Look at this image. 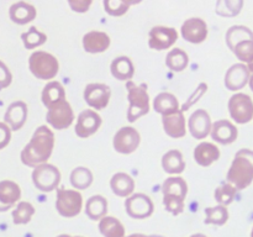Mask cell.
Instances as JSON below:
<instances>
[{"label": "cell", "mask_w": 253, "mask_h": 237, "mask_svg": "<svg viewBox=\"0 0 253 237\" xmlns=\"http://www.w3.org/2000/svg\"><path fill=\"white\" fill-rule=\"evenodd\" d=\"M54 147V135L47 126L36 128L30 142L21 151V162L27 167L44 164L51 157Z\"/></svg>", "instance_id": "cell-1"}, {"label": "cell", "mask_w": 253, "mask_h": 237, "mask_svg": "<svg viewBox=\"0 0 253 237\" xmlns=\"http://www.w3.org/2000/svg\"><path fill=\"white\" fill-rule=\"evenodd\" d=\"M227 180L237 190H244L253 182V151L240 150L227 172Z\"/></svg>", "instance_id": "cell-2"}, {"label": "cell", "mask_w": 253, "mask_h": 237, "mask_svg": "<svg viewBox=\"0 0 253 237\" xmlns=\"http://www.w3.org/2000/svg\"><path fill=\"white\" fill-rule=\"evenodd\" d=\"M163 204L166 210L173 215H180L184 211V200L188 194V185L183 178L169 177L163 182Z\"/></svg>", "instance_id": "cell-3"}, {"label": "cell", "mask_w": 253, "mask_h": 237, "mask_svg": "<svg viewBox=\"0 0 253 237\" xmlns=\"http://www.w3.org/2000/svg\"><path fill=\"white\" fill-rule=\"evenodd\" d=\"M127 89V99L130 106L127 110V120L135 122L141 116L146 115L150 111V96L147 93V85L141 84L137 85L132 80L126 83Z\"/></svg>", "instance_id": "cell-4"}, {"label": "cell", "mask_w": 253, "mask_h": 237, "mask_svg": "<svg viewBox=\"0 0 253 237\" xmlns=\"http://www.w3.org/2000/svg\"><path fill=\"white\" fill-rule=\"evenodd\" d=\"M29 67L31 73L42 80L53 79L59 71L58 59L44 51L34 52L29 58Z\"/></svg>", "instance_id": "cell-5"}, {"label": "cell", "mask_w": 253, "mask_h": 237, "mask_svg": "<svg viewBox=\"0 0 253 237\" xmlns=\"http://www.w3.org/2000/svg\"><path fill=\"white\" fill-rule=\"evenodd\" d=\"M82 206H83V197L78 190L64 189V188L57 189L56 209L59 215L63 217H74L82 211Z\"/></svg>", "instance_id": "cell-6"}, {"label": "cell", "mask_w": 253, "mask_h": 237, "mask_svg": "<svg viewBox=\"0 0 253 237\" xmlns=\"http://www.w3.org/2000/svg\"><path fill=\"white\" fill-rule=\"evenodd\" d=\"M32 182L35 187L41 192H52L54 189H58V185L61 183V172L58 168L48 163L37 165L32 172Z\"/></svg>", "instance_id": "cell-7"}, {"label": "cell", "mask_w": 253, "mask_h": 237, "mask_svg": "<svg viewBox=\"0 0 253 237\" xmlns=\"http://www.w3.org/2000/svg\"><path fill=\"white\" fill-rule=\"evenodd\" d=\"M47 109H48L46 114L47 122L56 130H64L73 123V110H72L71 104L66 99L58 101V103H54L53 105Z\"/></svg>", "instance_id": "cell-8"}, {"label": "cell", "mask_w": 253, "mask_h": 237, "mask_svg": "<svg viewBox=\"0 0 253 237\" xmlns=\"http://www.w3.org/2000/svg\"><path fill=\"white\" fill-rule=\"evenodd\" d=\"M229 111L237 123H247L253 118V101L251 96L244 93L232 95L229 100Z\"/></svg>", "instance_id": "cell-9"}, {"label": "cell", "mask_w": 253, "mask_h": 237, "mask_svg": "<svg viewBox=\"0 0 253 237\" xmlns=\"http://www.w3.org/2000/svg\"><path fill=\"white\" fill-rule=\"evenodd\" d=\"M126 212L132 219H147L153 214V201L148 195L137 193L131 197H128L125 201Z\"/></svg>", "instance_id": "cell-10"}, {"label": "cell", "mask_w": 253, "mask_h": 237, "mask_svg": "<svg viewBox=\"0 0 253 237\" xmlns=\"http://www.w3.org/2000/svg\"><path fill=\"white\" fill-rule=\"evenodd\" d=\"M140 133L136 128L131 126H125L121 127L114 136V148L116 152L123 153V155H130L135 152L140 146Z\"/></svg>", "instance_id": "cell-11"}, {"label": "cell", "mask_w": 253, "mask_h": 237, "mask_svg": "<svg viewBox=\"0 0 253 237\" xmlns=\"http://www.w3.org/2000/svg\"><path fill=\"white\" fill-rule=\"evenodd\" d=\"M111 90L106 84L103 83H91L85 86L84 90V99L85 103L90 108L96 110H103L108 106L110 100Z\"/></svg>", "instance_id": "cell-12"}, {"label": "cell", "mask_w": 253, "mask_h": 237, "mask_svg": "<svg viewBox=\"0 0 253 237\" xmlns=\"http://www.w3.org/2000/svg\"><path fill=\"white\" fill-rule=\"evenodd\" d=\"M178 40L177 30L173 27L155 26L150 31L148 46L157 51H163L172 47Z\"/></svg>", "instance_id": "cell-13"}, {"label": "cell", "mask_w": 253, "mask_h": 237, "mask_svg": "<svg viewBox=\"0 0 253 237\" xmlns=\"http://www.w3.org/2000/svg\"><path fill=\"white\" fill-rule=\"evenodd\" d=\"M101 126V118L94 110H84L79 114L76 123V133L81 138H88L99 130Z\"/></svg>", "instance_id": "cell-14"}, {"label": "cell", "mask_w": 253, "mask_h": 237, "mask_svg": "<svg viewBox=\"0 0 253 237\" xmlns=\"http://www.w3.org/2000/svg\"><path fill=\"white\" fill-rule=\"evenodd\" d=\"M180 31L185 41L190 43H202L208 37V25L203 19L192 17V19L185 20Z\"/></svg>", "instance_id": "cell-15"}, {"label": "cell", "mask_w": 253, "mask_h": 237, "mask_svg": "<svg viewBox=\"0 0 253 237\" xmlns=\"http://www.w3.org/2000/svg\"><path fill=\"white\" fill-rule=\"evenodd\" d=\"M251 72L250 68L244 63H237L230 67L225 74V86L231 91L240 90L250 83Z\"/></svg>", "instance_id": "cell-16"}, {"label": "cell", "mask_w": 253, "mask_h": 237, "mask_svg": "<svg viewBox=\"0 0 253 237\" xmlns=\"http://www.w3.org/2000/svg\"><path fill=\"white\" fill-rule=\"evenodd\" d=\"M188 126H189V131L192 136L197 140H203V138L207 137L211 132L212 128L210 115L204 109H198L192 114Z\"/></svg>", "instance_id": "cell-17"}, {"label": "cell", "mask_w": 253, "mask_h": 237, "mask_svg": "<svg viewBox=\"0 0 253 237\" xmlns=\"http://www.w3.org/2000/svg\"><path fill=\"white\" fill-rule=\"evenodd\" d=\"M212 140L216 141L220 145H230L235 142L239 136L237 127L229 120H219L212 123L211 128Z\"/></svg>", "instance_id": "cell-18"}, {"label": "cell", "mask_w": 253, "mask_h": 237, "mask_svg": "<svg viewBox=\"0 0 253 237\" xmlns=\"http://www.w3.org/2000/svg\"><path fill=\"white\" fill-rule=\"evenodd\" d=\"M21 198V189L19 184L12 180L0 182V212L11 209Z\"/></svg>", "instance_id": "cell-19"}, {"label": "cell", "mask_w": 253, "mask_h": 237, "mask_svg": "<svg viewBox=\"0 0 253 237\" xmlns=\"http://www.w3.org/2000/svg\"><path fill=\"white\" fill-rule=\"evenodd\" d=\"M27 118V105L24 101H14L6 109L4 121L12 131H17L25 125Z\"/></svg>", "instance_id": "cell-20"}, {"label": "cell", "mask_w": 253, "mask_h": 237, "mask_svg": "<svg viewBox=\"0 0 253 237\" xmlns=\"http://www.w3.org/2000/svg\"><path fill=\"white\" fill-rule=\"evenodd\" d=\"M162 122L165 132L172 138H182L187 133L185 128V118L182 110L172 114V115L162 116Z\"/></svg>", "instance_id": "cell-21"}, {"label": "cell", "mask_w": 253, "mask_h": 237, "mask_svg": "<svg viewBox=\"0 0 253 237\" xmlns=\"http://www.w3.org/2000/svg\"><path fill=\"white\" fill-rule=\"evenodd\" d=\"M110 46V37L101 31H90L84 35L83 47L89 53H101Z\"/></svg>", "instance_id": "cell-22"}, {"label": "cell", "mask_w": 253, "mask_h": 237, "mask_svg": "<svg viewBox=\"0 0 253 237\" xmlns=\"http://www.w3.org/2000/svg\"><path fill=\"white\" fill-rule=\"evenodd\" d=\"M9 15L11 21L15 22V24L26 25L31 22L32 20H35L37 12L34 5L25 1H19L10 6Z\"/></svg>", "instance_id": "cell-23"}, {"label": "cell", "mask_w": 253, "mask_h": 237, "mask_svg": "<svg viewBox=\"0 0 253 237\" xmlns=\"http://www.w3.org/2000/svg\"><path fill=\"white\" fill-rule=\"evenodd\" d=\"M220 158V150L217 146L210 142H203L194 150V159L202 167H210Z\"/></svg>", "instance_id": "cell-24"}, {"label": "cell", "mask_w": 253, "mask_h": 237, "mask_svg": "<svg viewBox=\"0 0 253 237\" xmlns=\"http://www.w3.org/2000/svg\"><path fill=\"white\" fill-rule=\"evenodd\" d=\"M110 187L114 194L120 198H128L135 189V182L127 173H116L110 180Z\"/></svg>", "instance_id": "cell-25"}, {"label": "cell", "mask_w": 253, "mask_h": 237, "mask_svg": "<svg viewBox=\"0 0 253 237\" xmlns=\"http://www.w3.org/2000/svg\"><path fill=\"white\" fill-rule=\"evenodd\" d=\"M111 74L119 80H127L130 81V79L133 77L135 73V68H133V64L131 62V59L126 56L116 57L113 62H111Z\"/></svg>", "instance_id": "cell-26"}, {"label": "cell", "mask_w": 253, "mask_h": 237, "mask_svg": "<svg viewBox=\"0 0 253 237\" xmlns=\"http://www.w3.org/2000/svg\"><path fill=\"white\" fill-rule=\"evenodd\" d=\"M153 108H155L156 113L162 114V116L172 115L180 110L177 98L170 93L158 94L153 101Z\"/></svg>", "instance_id": "cell-27"}, {"label": "cell", "mask_w": 253, "mask_h": 237, "mask_svg": "<svg viewBox=\"0 0 253 237\" xmlns=\"http://www.w3.org/2000/svg\"><path fill=\"white\" fill-rule=\"evenodd\" d=\"M162 167L169 174H180L185 169L183 155L178 150H170L162 157Z\"/></svg>", "instance_id": "cell-28"}, {"label": "cell", "mask_w": 253, "mask_h": 237, "mask_svg": "<svg viewBox=\"0 0 253 237\" xmlns=\"http://www.w3.org/2000/svg\"><path fill=\"white\" fill-rule=\"evenodd\" d=\"M108 212V200L101 195H94L89 198L85 204V214L93 221H98L106 216Z\"/></svg>", "instance_id": "cell-29"}, {"label": "cell", "mask_w": 253, "mask_h": 237, "mask_svg": "<svg viewBox=\"0 0 253 237\" xmlns=\"http://www.w3.org/2000/svg\"><path fill=\"white\" fill-rule=\"evenodd\" d=\"M42 103L46 108H49L51 105H53L54 103H58V101L64 100L66 99V91H64L63 85L61 83L56 80L48 81V83L44 85L43 90H42Z\"/></svg>", "instance_id": "cell-30"}, {"label": "cell", "mask_w": 253, "mask_h": 237, "mask_svg": "<svg viewBox=\"0 0 253 237\" xmlns=\"http://www.w3.org/2000/svg\"><path fill=\"white\" fill-rule=\"evenodd\" d=\"M99 231L104 237H125V227L114 216H105L99 222Z\"/></svg>", "instance_id": "cell-31"}, {"label": "cell", "mask_w": 253, "mask_h": 237, "mask_svg": "<svg viewBox=\"0 0 253 237\" xmlns=\"http://www.w3.org/2000/svg\"><path fill=\"white\" fill-rule=\"evenodd\" d=\"M188 63H189V57L180 48L172 49L166 57V66L173 72L184 71L188 67Z\"/></svg>", "instance_id": "cell-32"}, {"label": "cell", "mask_w": 253, "mask_h": 237, "mask_svg": "<svg viewBox=\"0 0 253 237\" xmlns=\"http://www.w3.org/2000/svg\"><path fill=\"white\" fill-rule=\"evenodd\" d=\"M226 43L229 46V48L231 49L236 46L239 42L245 41V40L253 39V32L249 27L241 26V25H237V26H232L227 30L226 32Z\"/></svg>", "instance_id": "cell-33"}, {"label": "cell", "mask_w": 253, "mask_h": 237, "mask_svg": "<svg viewBox=\"0 0 253 237\" xmlns=\"http://www.w3.org/2000/svg\"><path fill=\"white\" fill-rule=\"evenodd\" d=\"M71 183L76 189H86L93 183V174L88 168L77 167L71 173Z\"/></svg>", "instance_id": "cell-34"}, {"label": "cell", "mask_w": 253, "mask_h": 237, "mask_svg": "<svg viewBox=\"0 0 253 237\" xmlns=\"http://www.w3.org/2000/svg\"><path fill=\"white\" fill-rule=\"evenodd\" d=\"M205 215H207V219H205V224L207 225H216V226H222V225L226 224V221L229 220V211H227L226 206H222V205H217L214 207H207L205 209Z\"/></svg>", "instance_id": "cell-35"}, {"label": "cell", "mask_w": 253, "mask_h": 237, "mask_svg": "<svg viewBox=\"0 0 253 237\" xmlns=\"http://www.w3.org/2000/svg\"><path fill=\"white\" fill-rule=\"evenodd\" d=\"M35 214L34 205L27 201H20L12 211V221L15 225H25L30 222L31 217Z\"/></svg>", "instance_id": "cell-36"}, {"label": "cell", "mask_w": 253, "mask_h": 237, "mask_svg": "<svg viewBox=\"0 0 253 237\" xmlns=\"http://www.w3.org/2000/svg\"><path fill=\"white\" fill-rule=\"evenodd\" d=\"M21 40L24 42L25 48L27 49H34L36 47L42 46L44 42L47 41V36L43 32L39 31L36 27H31L29 31L24 32L21 35Z\"/></svg>", "instance_id": "cell-37"}, {"label": "cell", "mask_w": 253, "mask_h": 237, "mask_svg": "<svg viewBox=\"0 0 253 237\" xmlns=\"http://www.w3.org/2000/svg\"><path fill=\"white\" fill-rule=\"evenodd\" d=\"M237 189L230 183H225V184L220 185L219 188H216L214 193L215 200L219 202L222 206H226V205L231 204L235 199V195H236Z\"/></svg>", "instance_id": "cell-38"}, {"label": "cell", "mask_w": 253, "mask_h": 237, "mask_svg": "<svg viewBox=\"0 0 253 237\" xmlns=\"http://www.w3.org/2000/svg\"><path fill=\"white\" fill-rule=\"evenodd\" d=\"M232 52L236 54L237 58L242 62L251 64L253 63V39L245 40L239 42L236 46L232 48Z\"/></svg>", "instance_id": "cell-39"}, {"label": "cell", "mask_w": 253, "mask_h": 237, "mask_svg": "<svg viewBox=\"0 0 253 237\" xmlns=\"http://www.w3.org/2000/svg\"><path fill=\"white\" fill-rule=\"evenodd\" d=\"M136 1H125V0H105L104 7L105 11L111 16H123L128 10L131 4H135Z\"/></svg>", "instance_id": "cell-40"}, {"label": "cell", "mask_w": 253, "mask_h": 237, "mask_svg": "<svg viewBox=\"0 0 253 237\" xmlns=\"http://www.w3.org/2000/svg\"><path fill=\"white\" fill-rule=\"evenodd\" d=\"M12 81V74L6 64L0 61V90L7 88Z\"/></svg>", "instance_id": "cell-41"}, {"label": "cell", "mask_w": 253, "mask_h": 237, "mask_svg": "<svg viewBox=\"0 0 253 237\" xmlns=\"http://www.w3.org/2000/svg\"><path fill=\"white\" fill-rule=\"evenodd\" d=\"M11 140V128L5 122H0V150L6 147Z\"/></svg>", "instance_id": "cell-42"}, {"label": "cell", "mask_w": 253, "mask_h": 237, "mask_svg": "<svg viewBox=\"0 0 253 237\" xmlns=\"http://www.w3.org/2000/svg\"><path fill=\"white\" fill-rule=\"evenodd\" d=\"M69 6L76 12H85L90 7V0H69Z\"/></svg>", "instance_id": "cell-43"}, {"label": "cell", "mask_w": 253, "mask_h": 237, "mask_svg": "<svg viewBox=\"0 0 253 237\" xmlns=\"http://www.w3.org/2000/svg\"><path fill=\"white\" fill-rule=\"evenodd\" d=\"M127 237H151V236H146V235H142V234H132Z\"/></svg>", "instance_id": "cell-44"}, {"label": "cell", "mask_w": 253, "mask_h": 237, "mask_svg": "<svg viewBox=\"0 0 253 237\" xmlns=\"http://www.w3.org/2000/svg\"><path fill=\"white\" fill-rule=\"evenodd\" d=\"M250 86H251V89L253 91V73L251 74V78H250Z\"/></svg>", "instance_id": "cell-45"}, {"label": "cell", "mask_w": 253, "mask_h": 237, "mask_svg": "<svg viewBox=\"0 0 253 237\" xmlns=\"http://www.w3.org/2000/svg\"><path fill=\"white\" fill-rule=\"evenodd\" d=\"M190 237H207V236H205V235H203V234H194V235H192Z\"/></svg>", "instance_id": "cell-46"}, {"label": "cell", "mask_w": 253, "mask_h": 237, "mask_svg": "<svg viewBox=\"0 0 253 237\" xmlns=\"http://www.w3.org/2000/svg\"><path fill=\"white\" fill-rule=\"evenodd\" d=\"M58 237H82V236H69V235H59Z\"/></svg>", "instance_id": "cell-47"}, {"label": "cell", "mask_w": 253, "mask_h": 237, "mask_svg": "<svg viewBox=\"0 0 253 237\" xmlns=\"http://www.w3.org/2000/svg\"><path fill=\"white\" fill-rule=\"evenodd\" d=\"M249 68H250V72H251V73H253V63H251L249 66Z\"/></svg>", "instance_id": "cell-48"}, {"label": "cell", "mask_w": 253, "mask_h": 237, "mask_svg": "<svg viewBox=\"0 0 253 237\" xmlns=\"http://www.w3.org/2000/svg\"><path fill=\"white\" fill-rule=\"evenodd\" d=\"M151 237H163V236H156V235H153V236H151Z\"/></svg>", "instance_id": "cell-49"}, {"label": "cell", "mask_w": 253, "mask_h": 237, "mask_svg": "<svg viewBox=\"0 0 253 237\" xmlns=\"http://www.w3.org/2000/svg\"><path fill=\"white\" fill-rule=\"evenodd\" d=\"M251 237H253V229H252V231H251Z\"/></svg>", "instance_id": "cell-50"}]
</instances>
